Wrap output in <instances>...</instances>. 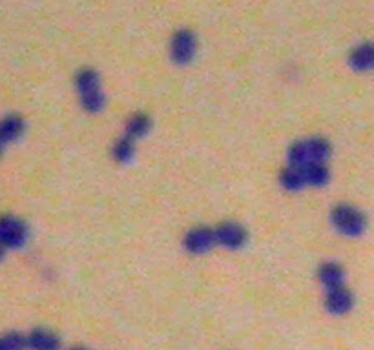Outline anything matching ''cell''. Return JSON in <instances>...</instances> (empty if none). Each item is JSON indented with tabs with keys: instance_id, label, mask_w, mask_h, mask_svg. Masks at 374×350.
I'll return each mask as SVG.
<instances>
[{
	"instance_id": "8",
	"label": "cell",
	"mask_w": 374,
	"mask_h": 350,
	"mask_svg": "<svg viewBox=\"0 0 374 350\" xmlns=\"http://www.w3.org/2000/svg\"><path fill=\"white\" fill-rule=\"evenodd\" d=\"M324 307L331 316H345L354 307V295L347 286L325 290Z\"/></svg>"
},
{
	"instance_id": "18",
	"label": "cell",
	"mask_w": 374,
	"mask_h": 350,
	"mask_svg": "<svg viewBox=\"0 0 374 350\" xmlns=\"http://www.w3.org/2000/svg\"><path fill=\"white\" fill-rule=\"evenodd\" d=\"M4 256H6V248L2 247V244H0V261L4 259Z\"/></svg>"
},
{
	"instance_id": "20",
	"label": "cell",
	"mask_w": 374,
	"mask_h": 350,
	"mask_svg": "<svg viewBox=\"0 0 374 350\" xmlns=\"http://www.w3.org/2000/svg\"><path fill=\"white\" fill-rule=\"evenodd\" d=\"M4 142H2V141H0V155H2V152H4Z\"/></svg>"
},
{
	"instance_id": "16",
	"label": "cell",
	"mask_w": 374,
	"mask_h": 350,
	"mask_svg": "<svg viewBox=\"0 0 374 350\" xmlns=\"http://www.w3.org/2000/svg\"><path fill=\"white\" fill-rule=\"evenodd\" d=\"M136 141H132V139L126 135L119 137V139L114 142V146H111V157H114V161L119 162V164L132 162L133 159H136Z\"/></svg>"
},
{
	"instance_id": "2",
	"label": "cell",
	"mask_w": 374,
	"mask_h": 350,
	"mask_svg": "<svg viewBox=\"0 0 374 350\" xmlns=\"http://www.w3.org/2000/svg\"><path fill=\"white\" fill-rule=\"evenodd\" d=\"M75 90L79 103L86 113H99L104 108V91L99 73L92 68H82L75 75Z\"/></svg>"
},
{
	"instance_id": "14",
	"label": "cell",
	"mask_w": 374,
	"mask_h": 350,
	"mask_svg": "<svg viewBox=\"0 0 374 350\" xmlns=\"http://www.w3.org/2000/svg\"><path fill=\"white\" fill-rule=\"evenodd\" d=\"M351 68L356 72H370L374 69V44H360L349 55Z\"/></svg>"
},
{
	"instance_id": "6",
	"label": "cell",
	"mask_w": 374,
	"mask_h": 350,
	"mask_svg": "<svg viewBox=\"0 0 374 350\" xmlns=\"http://www.w3.org/2000/svg\"><path fill=\"white\" fill-rule=\"evenodd\" d=\"M197 52V39L194 31L179 30L170 40V57L175 64L185 66L194 60Z\"/></svg>"
},
{
	"instance_id": "4",
	"label": "cell",
	"mask_w": 374,
	"mask_h": 350,
	"mask_svg": "<svg viewBox=\"0 0 374 350\" xmlns=\"http://www.w3.org/2000/svg\"><path fill=\"white\" fill-rule=\"evenodd\" d=\"M30 230L22 219L15 215H2L0 218V244L6 250H17L28 243Z\"/></svg>"
},
{
	"instance_id": "17",
	"label": "cell",
	"mask_w": 374,
	"mask_h": 350,
	"mask_svg": "<svg viewBox=\"0 0 374 350\" xmlns=\"http://www.w3.org/2000/svg\"><path fill=\"white\" fill-rule=\"evenodd\" d=\"M28 341L21 332H6L0 336V350H26Z\"/></svg>"
},
{
	"instance_id": "15",
	"label": "cell",
	"mask_w": 374,
	"mask_h": 350,
	"mask_svg": "<svg viewBox=\"0 0 374 350\" xmlns=\"http://www.w3.org/2000/svg\"><path fill=\"white\" fill-rule=\"evenodd\" d=\"M277 179H280L281 188L287 190V192H302L303 188H307L305 179H303V171L302 168L298 166L287 164V166L280 171V177H277Z\"/></svg>"
},
{
	"instance_id": "10",
	"label": "cell",
	"mask_w": 374,
	"mask_h": 350,
	"mask_svg": "<svg viewBox=\"0 0 374 350\" xmlns=\"http://www.w3.org/2000/svg\"><path fill=\"white\" fill-rule=\"evenodd\" d=\"M318 281L325 290L345 286V269L336 261H325L318 266Z\"/></svg>"
},
{
	"instance_id": "13",
	"label": "cell",
	"mask_w": 374,
	"mask_h": 350,
	"mask_svg": "<svg viewBox=\"0 0 374 350\" xmlns=\"http://www.w3.org/2000/svg\"><path fill=\"white\" fill-rule=\"evenodd\" d=\"M26 132V123L21 115H6L0 120V141L4 145L18 141Z\"/></svg>"
},
{
	"instance_id": "19",
	"label": "cell",
	"mask_w": 374,
	"mask_h": 350,
	"mask_svg": "<svg viewBox=\"0 0 374 350\" xmlns=\"http://www.w3.org/2000/svg\"><path fill=\"white\" fill-rule=\"evenodd\" d=\"M70 350H89V349H86V346H72Z\"/></svg>"
},
{
	"instance_id": "9",
	"label": "cell",
	"mask_w": 374,
	"mask_h": 350,
	"mask_svg": "<svg viewBox=\"0 0 374 350\" xmlns=\"http://www.w3.org/2000/svg\"><path fill=\"white\" fill-rule=\"evenodd\" d=\"M26 341L30 350H60V337L50 329H33L30 334H26Z\"/></svg>"
},
{
	"instance_id": "5",
	"label": "cell",
	"mask_w": 374,
	"mask_h": 350,
	"mask_svg": "<svg viewBox=\"0 0 374 350\" xmlns=\"http://www.w3.org/2000/svg\"><path fill=\"white\" fill-rule=\"evenodd\" d=\"M216 244L225 250H241L248 241L247 228L236 221H223L214 228Z\"/></svg>"
},
{
	"instance_id": "11",
	"label": "cell",
	"mask_w": 374,
	"mask_h": 350,
	"mask_svg": "<svg viewBox=\"0 0 374 350\" xmlns=\"http://www.w3.org/2000/svg\"><path fill=\"white\" fill-rule=\"evenodd\" d=\"M302 171L307 188H324L331 181V170L325 162H316V164L303 166Z\"/></svg>"
},
{
	"instance_id": "3",
	"label": "cell",
	"mask_w": 374,
	"mask_h": 350,
	"mask_svg": "<svg viewBox=\"0 0 374 350\" xmlns=\"http://www.w3.org/2000/svg\"><path fill=\"white\" fill-rule=\"evenodd\" d=\"M331 225L343 237H360L367 228V218L356 206L341 203L331 210Z\"/></svg>"
},
{
	"instance_id": "7",
	"label": "cell",
	"mask_w": 374,
	"mask_h": 350,
	"mask_svg": "<svg viewBox=\"0 0 374 350\" xmlns=\"http://www.w3.org/2000/svg\"><path fill=\"white\" fill-rule=\"evenodd\" d=\"M216 247V234L214 228L194 227L185 234L183 248L192 256H203L209 254Z\"/></svg>"
},
{
	"instance_id": "12",
	"label": "cell",
	"mask_w": 374,
	"mask_h": 350,
	"mask_svg": "<svg viewBox=\"0 0 374 350\" xmlns=\"http://www.w3.org/2000/svg\"><path fill=\"white\" fill-rule=\"evenodd\" d=\"M152 130V119L146 113H132L124 123V133L123 135L130 137L132 141H139L143 137H146Z\"/></svg>"
},
{
	"instance_id": "1",
	"label": "cell",
	"mask_w": 374,
	"mask_h": 350,
	"mask_svg": "<svg viewBox=\"0 0 374 350\" xmlns=\"http://www.w3.org/2000/svg\"><path fill=\"white\" fill-rule=\"evenodd\" d=\"M332 155V146L325 137H307L302 141H296L287 149V164L290 166H309L316 162H325Z\"/></svg>"
}]
</instances>
